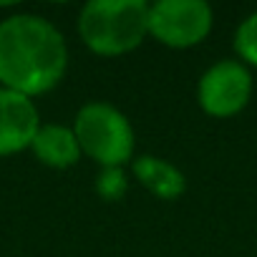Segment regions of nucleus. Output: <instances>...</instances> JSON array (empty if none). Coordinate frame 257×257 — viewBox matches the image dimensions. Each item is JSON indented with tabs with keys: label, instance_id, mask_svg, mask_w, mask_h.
Returning <instances> with one entry per match:
<instances>
[{
	"label": "nucleus",
	"instance_id": "obj_9",
	"mask_svg": "<svg viewBox=\"0 0 257 257\" xmlns=\"http://www.w3.org/2000/svg\"><path fill=\"white\" fill-rule=\"evenodd\" d=\"M128 192V177L121 167H101L96 177V194L106 202H118Z\"/></svg>",
	"mask_w": 257,
	"mask_h": 257
},
{
	"label": "nucleus",
	"instance_id": "obj_1",
	"mask_svg": "<svg viewBox=\"0 0 257 257\" xmlns=\"http://www.w3.org/2000/svg\"><path fill=\"white\" fill-rule=\"evenodd\" d=\"M68 68V48L61 31L31 13L0 23V86L28 98L48 93Z\"/></svg>",
	"mask_w": 257,
	"mask_h": 257
},
{
	"label": "nucleus",
	"instance_id": "obj_7",
	"mask_svg": "<svg viewBox=\"0 0 257 257\" xmlns=\"http://www.w3.org/2000/svg\"><path fill=\"white\" fill-rule=\"evenodd\" d=\"M132 169H134L137 182L147 192H152L157 199L172 202V199H179L187 192V177L182 174V169H177L167 159L144 154V157L132 159Z\"/></svg>",
	"mask_w": 257,
	"mask_h": 257
},
{
	"label": "nucleus",
	"instance_id": "obj_5",
	"mask_svg": "<svg viewBox=\"0 0 257 257\" xmlns=\"http://www.w3.org/2000/svg\"><path fill=\"white\" fill-rule=\"evenodd\" d=\"M252 98V73L242 61H217L197 83V101L207 116L229 118L239 113Z\"/></svg>",
	"mask_w": 257,
	"mask_h": 257
},
{
	"label": "nucleus",
	"instance_id": "obj_2",
	"mask_svg": "<svg viewBox=\"0 0 257 257\" xmlns=\"http://www.w3.org/2000/svg\"><path fill=\"white\" fill-rule=\"evenodd\" d=\"M78 36L96 56H123L149 36L144 0H88L78 13Z\"/></svg>",
	"mask_w": 257,
	"mask_h": 257
},
{
	"label": "nucleus",
	"instance_id": "obj_3",
	"mask_svg": "<svg viewBox=\"0 0 257 257\" xmlns=\"http://www.w3.org/2000/svg\"><path fill=\"white\" fill-rule=\"evenodd\" d=\"M73 134L81 154L101 167H123L134 159V128L116 106L106 101H88L78 108Z\"/></svg>",
	"mask_w": 257,
	"mask_h": 257
},
{
	"label": "nucleus",
	"instance_id": "obj_4",
	"mask_svg": "<svg viewBox=\"0 0 257 257\" xmlns=\"http://www.w3.org/2000/svg\"><path fill=\"white\" fill-rule=\"evenodd\" d=\"M212 8L204 0H159L149 6V36L167 48H192L212 31Z\"/></svg>",
	"mask_w": 257,
	"mask_h": 257
},
{
	"label": "nucleus",
	"instance_id": "obj_8",
	"mask_svg": "<svg viewBox=\"0 0 257 257\" xmlns=\"http://www.w3.org/2000/svg\"><path fill=\"white\" fill-rule=\"evenodd\" d=\"M31 149L38 157V162H43L51 169H68V167L78 164V159H81V147H78L73 128L61 126V123L41 126Z\"/></svg>",
	"mask_w": 257,
	"mask_h": 257
},
{
	"label": "nucleus",
	"instance_id": "obj_6",
	"mask_svg": "<svg viewBox=\"0 0 257 257\" xmlns=\"http://www.w3.org/2000/svg\"><path fill=\"white\" fill-rule=\"evenodd\" d=\"M41 128L33 98L0 86V157L28 149Z\"/></svg>",
	"mask_w": 257,
	"mask_h": 257
},
{
	"label": "nucleus",
	"instance_id": "obj_10",
	"mask_svg": "<svg viewBox=\"0 0 257 257\" xmlns=\"http://www.w3.org/2000/svg\"><path fill=\"white\" fill-rule=\"evenodd\" d=\"M234 51H237V56H239L244 63L257 66V13L247 16V18L237 26Z\"/></svg>",
	"mask_w": 257,
	"mask_h": 257
}]
</instances>
